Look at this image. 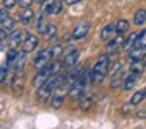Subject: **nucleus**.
<instances>
[{
    "mask_svg": "<svg viewBox=\"0 0 146 129\" xmlns=\"http://www.w3.org/2000/svg\"><path fill=\"white\" fill-rule=\"evenodd\" d=\"M108 68H110V57L108 55H102L101 58L96 61L94 68L91 71V80L94 84H101L105 79V76L108 74Z\"/></svg>",
    "mask_w": 146,
    "mask_h": 129,
    "instance_id": "f257e3e1",
    "label": "nucleus"
},
{
    "mask_svg": "<svg viewBox=\"0 0 146 129\" xmlns=\"http://www.w3.org/2000/svg\"><path fill=\"white\" fill-rule=\"evenodd\" d=\"M14 5H16V0H3V6H5V8H8V9L13 8Z\"/></svg>",
    "mask_w": 146,
    "mask_h": 129,
    "instance_id": "2f4dec72",
    "label": "nucleus"
},
{
    "mask_svg": "<svg viewBox=\"0 0 146 129\" xmlns=\"http://www.w3.org/2000/svg\"><path fill=\"white\" fill-rule=\"evenodd\" d=\"M25 36H27V33H24V31H21V30L13 31V33L10 35V38H8V47H10V49H16V47H19L21 44L24 43Z\"/></svg>",
    "mask_w": 146,
    "mask_h": 129,
    "instance_id": "20e7f679",
    "label": "nucleus"
},
{
    "mask_svg": "<svg viewBox=\"0 0 146 129\" xmlns=\"http://www.w3.org/2000/svg\"><path fill=\"white\" fill-rule=\"evenodd\" d=\"M54 90H55V84H54V79H50L46 84H42L41 87H38V98L42 101L49 99L52 96V93H54Z\"/></svg>",
    "mask_w": 146,
    "mask_h": 129,
    "instance_id": "7ed1b4c3",
    "label": "nucleus"
},
{
    "mask_svg": "<svg viewBox=\"0 0 146 129\" xmlns=\"http://www.w3.org/2000/svg\"><path fill=\"white\" fill-rule=\"evenodd\" d=\"M63 101H64V96L57 93L54 96V99H52V107H54V109H60V107L63 106Z\"/></svg>",
    "mask_w": 146,
    "mask_h": 129,
    "instance_id": "bb28decb",
    "label": "nucleus"
},
{
    "mask_svg": "<svg viewBox=\"0 0 146 129\" xmlns=\"http://www.w3.org/2000/svg\"><path fill=\"white\" fill-rule=\"evenodd\" d=\"M146 63H143V60H137V61H132V65H130V71L133 72V74H141L143 69H145Z\"/></svg>",
    "mask_w": 146,
    "mask_h": 129,
    "instance_id": "dca6fc26",
    "label": "nucleus"
},
{
    "mask_svg": "<svg viewBox=\"0 0 146 129\" xmlns=\"http://www.w3.org/2000/svg\"><path fill=\"white\" fill-rule=\"evenodd\" d=\"M5 77H7V66H2V71H0V79H2V82H5Z\"/></svg>",
    "mask_w": 146,
    "mask_h": 129,
    "instance_id": "f704fd0d",
    "label": "nucleus"
},
{
    "mask_svg": "<svg viewBox=\"0 0 146 129\" xmlns=\"http://www.w3.org/2000/svg\"><path fill=\"white\" fill-rule=\"evenodd\" d=\"M118 35V31H116V25H105L104 28H102V31H101V38L104 41H110V39H113L115 36Z\"/></svg>",
    "mask_w": 146,
    "mask_h": 129,
    "instance_id": "1a4fd4ad",
    "label": "nucleus"
},
{
    "mask_svg": "<svg viewBox=\"0 0 146 129\" xmlns=\"http://www.w3.org/2000/svg\"><path fill=\"white\" fill-rule=\"evenodd\" d=\"M50 76H52V72H50V69H49V68L41 69V71L36 74V77L33 79V85H35V87H41L42 84H46V82L49 80Z\"/></svg>",
    "mask_w": 146,
    "mask_h": 129,
    "instance_id": "6e6552de",
    "label": "nucleus"
},
{
    "mask_svg": "<svg viewBox=\"0 0 146 129\" xmlns=\"http://www.w3.org/2000/svg\"><path fill=\"white\" fill-rule=\"evenodd\" d=\"M22 85H24V77L21 79L19 74H16L14 82H13V88H14V93L16 94H19V91H22Z\"/></svg>",
    "mask_w": 146,
    "mask_h": 129,
    "instance_id": "b1692460",
    "label": "nucleus"
},
{
    "mask_svg": "<svg viewBox=\"0 0 146 129\" xmlns=\"http://www.w3.org/2000/svg\"><path fill=\"white\" fill-rule=\"evenodd\" d=\"M132 107H133V104H132V102H129V104H126V106L121 107V112H123V113H129Z\"/></svg>",
    "mask_w": 146,
    "mask_h": 129,
    "instance_id": "473e14b6",
    "label": "nucleus"
},
{
    "mask_svg": "<svg viewBox=\"0 0 146 129\" xmlns=\"http://www.w3.org/2000/svg\"><path fill=\"white\" fill-rule=\"evenodd\" d=\"M61 66H63V65H60L58 61H52L50 65H49V69H50V72H52V74H57V72L60 71V68H61Z\"/></svg>",
    "mask_w": 146,
    "mask_h": 129,
    "instance_id": "c85d7f7f",
    "label": "nucleus"
},
{
    "mask_svg": "<svg viewBox=\"0 0 146 129\" xmlns=\"http://www.w3.org/2000/svg\"><path fill=\"white\" fill-rule=\"evenodd\" d=\"M0 19H2V21L8 19V13H7V8H5V6H3V9H2V13H0Z\"/></svg>",
    "mask_w": 146,
    "mask_h": 129,
    "instance_id": "c9c22d12",
    "label": "nucleus"
},
{
    "mask_svg": "<svg viewBox=\"0 0 146 129\" xmlns=\"http://www.w3.org/2000/svg\"><path fill=\"white\" fill-rule=\"evenodd\" d=\"M137 115H138L140 118H145V116H146V109H141L138 113H137Z\"/></svg>",
    "mask_w": 146,
    "mask_h": 129,
    "instance_id": "e433bc0d",
    "label": "nucleus"
},
{
    "mask_svg": "<svg viewBox=\"0 0 146 129\" xmlns=\"http://www.w3.org/2000/svg\"><path fill=\"white\" fill-rule=\"evenodd\" d=\"M33 21H35V13H33V9L25 8L22 11V14H21V22H22L24 25H27V24H30V22H33Z\"/></svg>",
    "mask_w": 146,
    "mask_h": 129,
    "instance_id": "f8f14e48",
    "label": "nucleus"
},
{
    "mask_svg": "<svg viewBox=\"0 0 146 129\" xmlns=\"http://www.w3.org/2000/svg\"><path fill=\"white\" fill-rule=\"evenodd\" d=\"M25 53H27V52L17 53V60H16V63H14V71H16V72H21V71H22V66L25 65Z\"/></svg>",
    "mask_w": 146,
    "mask_h": 129,
    "instance_id": "6ab92c4d",
    "label": "nucleus"
},
{
    "mask_svg": "<svg viewBox=\"0 0 146 129\" xmlns=\"http://www.w3.org/2000/svg\"><path fill=\"white\" fill-rule=\"evenodd\" d=\"M32 3H33V0H19V5L22 6V8H29Z\"/></svg>",
    "mask_w": 146,
    "mask_h": 129,
    "instance_id": "72a5a7b5",
    "label": "nucleus"
},
{
    "mask_svg": "<svg viewBox=\"0 0 146 129\" xmlns=\"http://www.w3.org/2000/svg\"><path fill=\"white\" fill-rule=\"evenodd\" d=\"M54 5H55V0H44L41 3V13L44 16L54 14Z\"/></svg>",
    "mask_w": 146,
    "mask_h": 129,
    "instance_id": "4468645a",
    "label": "nucleus"
},
{
    "mask_svg": "<svg viewBox=\"0 0 146 129\" xmlns=\"http://www.w3.org/2000/svg\"><path fill=\"white\" fill-rule=\"evenodd\" d=\"M133 47H146V30H143L141 33L137 35V39Z\"/></svg>",
    "mask_w": 146,
    "mask_h": 129,
    "instance_id": "4be33fe9",
    "label": "nucleus"
},
{
    "mask_svg": "<svg viewBox=\"0 0 146 129\" xmlns=\"http://www.w3.org/2000/svg\"><path fill=\"white\" fill-rule=\"evenodd\" d=\"M14 28V21L11 17H8V19H5V21H2V30L3 31H11Z\"/></svg>",
    "mask_w": 146,
    "mask_h": 129,
    "instance_id": "a878e982",
    "label": "nucleus"
},
{
    "mask_svg": "<svg viewBox=\"0 0 146 129\" xmlns=\"http://www.w3.org/2000/svg\"><path fill=\"white\" fill-rule=\"evenodd\" d=\"M77 60H79V52L77 50H72V52H69L68 55L63 57V68H72L74 65L77 63Z\"/></svg>",
    "mask_w": 146,
    "mask_h": 129,
    "instance_id": "9d476101",
    "label": "nucleus"
},
{
    "mask_svg": "<svg viewBox=\"0 0 146 129\" xmlns=\"http://www.w3.org/2000/svg\"><path fill=\"white\" fill-rule=\"evenodd\" d=\"M145 63H146V61H145Z\"/></svg>",
    "mask_w": 146,
    "mask_h": 129,
    "instance_id": "58836bf2",
    "label": "nucleus"
},
{
    "mask_svg": "<svg viewBox=\"0 0 146 129\" xmlns=\"http://www.w3.org/2000/svg\"><path fill=\"white\" fill-rule=\"evenodd\" d=\"M135 39H137V33H133V35H130L127 39H124V49H132L133 47V44H135Z\"/></svg>",
    "mask_w": 146,
    "mask_h": 129,
    "instance_id": "cd10ccee",
    "label": "nucleus"
},
{
    "mask_svg": "<svg viewBox=\"0 0 146 129\" xmlns=\"http://www.w3.org/2000/svg\"><path fill=\"white\" fill-rule=\"evenodd\" d=\"M137 80H138V74H133L132 72V74L124 80V90H132L133 85L137 84Z\"/></svg>",
    "mask_w": 146,
    "mask_h": 129,
    "instance_id": "a211bd4d",
    "label": "nucleus"
},
{
    "mask_svg": "<svg viewBox=\"0 0 146 129\" xmlns=\"http://www.w3.org/2000/svg\"><path fill=\"white\" fill-rule=\"evenodd\" d=\"M55 36H57V27H55V25H49L47 30L44 31V38L47 41H50V39H54Z\"/></svg>",
    "mask_w": 146,
    "mask_h": 129,
    "instance_id": "393cba45",
    "label": "nucleus"
},
{
    "mask_svg": "<svg viewBox=\"0 0 146 129\" xmlns=\"http://www.w3.org/2000/svg\"><path fill=\"white\" fill-rule=\"evenodd\" d=\"M52 60H54V57H52V47H49V49H44L38 53V57L33 60V66H35L38 71H41V69L49 68Z\"/></svg>",
    "mask_w": 146,
    "mask_h": 129,
    "instance_id": "f03ea898",
    "label": "nucleus"
},
{
    "mask_svg": "<svg viewBox=\"0 0 146 129\" xmlns=\"http://www.w3.org/2000/svg\"><path fill=\"white\" fill-rule=\"evenodd\" d=\"M145 96H146V91L145 90H140V91H137V93H133V96L130 98V102H132L133 106H137V104L141 102Z\"/></svg>",
    "mask_w": 146,
    "mask_h": 129,
    "instance_id": "5701e85b",
    "label": "nucleus"
},
{
    "mask_svg": "<svg viewBox=\"0 0 146 129\" xmlns=\"http://www.w3.org/2000/svg\"><path fill=\"white\" fill-rule=\"evenodd\" d=\"M47 27H49V24H47V21H46V16L42 14L41 17H38V21H36V28H38L39 33L44 35V31L47 30Z\"/></svg>",
    "mask_w": 146,
    "mask_h": 129,
    "instance_id": "aec40b11",
    "label": "nucleus"
},
{
    "mask_svg": "<svg viewBox=\"0 0 146 129\" xmlns=\"http://www.w3.org/2000/svg\"><path fill=\"white\" fill-rule=\"evenodd\" d=\"M88 31H90V24L86 21H82L76 25V28L72 31V38L74 39H82L88 35Z\"/></svg>",
    "mask_w": 146,
    "mask_h": 129,
    "instance_id": "39448f33",
    "label": "nucleus"
},
{
    "mask_svg": "<svg viewBox=\"0 0 146 129\" xmlns=\"http://www.w3.org/2000/svg\"><path fill=\"white\" fill-rule=\"evenodd\" d=\"M123 46H124V35L118 33L116 36L113 38V39L108 41V44H107V52H108V53H113V52H116L118 49H121Z\"/></svg>",
    "mask_w": 146,
    "mask_h": 129,
    "instance_id": "423d86ee",
    "label": "nucleus"
},
{
    "mask_svg": "<svg viewBox=\"0 0 146 129\" xmlns=\"http://www.w3.org/2000/svg\"><path fill=\"white\" fill-rule=\"evenodd\" d=\"M145 57H146V47H132V49H129V58L132 61L143 60Z\"/></svg>",
    "mask_w": 146,
    "mask_h": 129,
    "instance_id": "9b49d317",
    "label": "nucleus"
},
{
    "mask_svg": "<svg viewBox=\"0 0 146 129\" xmlns=\"http://www.w3.org/2000/svg\"><path fill=\"white\" fill-rule=\"evenodd\" d=\"M119 85H124V79H123V71H118L111 76V87L116 88Z\"/></svg>",
    "mask_w": 146,
    "mask_h": 129,
    "instance_id": "f3484780",
    "label": "nucleus"
},
{
    "mask_svg": "<svg viewBox=\"0 0 146 129\" xmlns=\"http://www.w3.org/2000/svg\"><path fill=\"white\" fill-rule=\"evenodd\" d=\"M38 47V38L35 35H27L22 43V50L24 52H33Z\"/></svg>",
    "mask_w": 146,
    "mask_h": 129,
    "instance_id": "0eeeda50",
    "label": "nucleus"
},
{
    "mask_svg": "<svg viewBox=\"0 0 146 129\" xmlns=\"http://www.w3.org/2000/svg\"><path fill=\"white\" fill-rule=\"evenodd\" d=\"M127 30H129V22H127L126 19H119V21L116 22V31L121 35H124Z\"/></svg>",
    "mask_w": 146,
    "mask_h": 129,
    "instance_id": "412c9836",
    "label": "nucleus"
},
{
    "mask_svg": "<svg viewBox=\"0 0 146 129\" xmlns=\"http://www.w3.org/2000/svg\"><path fill=\"white\" fill-rule=\"evenodd\" d=\"M61 9H63V5H61V0H55L54 5V14H60Z\"/></svg>",
    "mask_w": 146,
    "mask_h": 129,
    "instance_id": "7c9ffc66",
    "label": "nucleus"
},
{
    "mask_svg": "<svg viewBox=\"0 0 146 129\" xmlns=\"http://www.w3.org/2000/svg\"><path fill=\"white\" fill-rule=\"evenodd\" d=\"M61 52H63V47H61L60 44L52 47V57H54V60H57V57L61 55Z\"/></svg>",
    "mask_w": 146,
    "mask_h": 129,
    "instance_id": "c756f323",
    "label": "nucleus"
},
{
    "mask_svg": "<svg viewBox=\"0 0 146 129\" xmlns=\"http://www.w3.org/2000/svg\"><path fill=\"white\" fill-rule=\"evenodd\" d=\"M146 22V9H138L133 14V24L135 25H143Z\"/></svg>",
    "mask_w": 146,
    "mask_h": 129,
    "instance_id": "2eb2a0df",
    "label": "nucleus"
},
{
    "mask_svg": "<svg viewBox=\"0 0 146 129\" xmlns=\"http://www.w3.org/2000/svg\"><path fill=\"white\" fill-rule=\"evenodd\" d=\"M64 2H66V3H68V5H69V6H71V5H76V3H79V2H80V0H64Z\"/></svg>",
    "mask_w": 146,
    "mask_h": 129,
    "instance_id": "4c0bfd02",
    "label": "nucleus"
},
{
    "mask_svg": "<svg viewBox=\"0 0 146 129\" xmlns=\"http://www.w3.org/2000/svg\"><path fill=\"white\" fill-rule=\"evenodd\" d=\"M91 106H93V96L91 94H86V96L83 94V96L80 98V102H79L80 110H90Z\"/></svg>",
    "mask_w": 146,
    "mask_h": 129,
    "instance_id": "ddd939ff",
    "label": "nucleus"
}]
</instances>
